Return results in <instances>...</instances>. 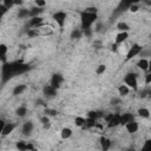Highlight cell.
I'll return each mask as SVG.
<instances>
[{"label":"cell","mask_w":151,"mask_h":151,"mask_svg":"<svg viewBox=\"0 0 151 151\" xmlns=\"http://www.w3.org/2000/svg\"><path fill=\"white\" fill-rule=\"evenodd\" d=\"M98 19V8L96 6H88L84 11L80 12V24H81V31L90 29L92 25Z\"/></svg>","instance_id":"6da1fadb"},{"label":"cell","mask_w":151,"mask_h":151,"mask_svg":"<svg viewBox=\"0 0 151 151\" xmlns=\"http://www.w3.org/2000/svg\"><path fill=\"white\" fill-rule=\"evenodd\" d=\"M12 77H14V70H13V63H5L1 64V83L5 84L7 80H9Z\"/></svg>","instance_id":"7a4b0ae2"},{"label":"cell","mask_w":151,"mask_h":151,"mask_svg":"<svg viewBox=\"0 0 151 151\" xmlns=\"http://www.w3.org/2000/svg\"><path fill=\"white\" fill-rule=\"evenodd\" d=\"M124 84L129 87L132 88L133 91H138V80H137V74L133 72H129L124 77Z\"/></svg>","instance_id":"3957f363"},{"label":"cell","mask_w":151,"mask_h":151,"mask_svg":"<svg viewBox=\"0 0 151 151\" xmlns=\"http://www.w3.org/2000/svg\"><path fill=\"white\" fill-rule=\"evenodd\" d=\"M104 118L109 129H114L120 125V113H110Z\"/></svg>","instance_id":"277c9868"},{"label":"cell","mask_w":151,"mask_h":151,"mask_svg":"<svg viewBox=\"0 0 151 151\" xmlns=\"http://www.w3.org/2000/svg\"><path fill=\"white\" fill-rule=\"evenodd\" d=\"M66 19H67V13L64 12V11H58V12H55V13L53 14V20L57 22V25H58L60 28L64 27V25H65V22H66Z\"/></svg>","instance_id":"5b68a950"},{"label":"cell","mask_w":151,"mask_h":151,"mask_svg":"<svg viewBox=\"0 0 151 151\" xmlns=\"http://www.w3.org/2000/svg\"><path fill=\"white\" fill-rule=\"evenodd\" d=\"M142 51H143V47H142L139 44H133V45L130 47V50H129V52H127V54H126L125 60H126V61L131 60V59H132V58H134L136 55L140 54V53H142Z\"/></svg>","instance_id":"8992f818"},{"label":"cell","mask_w":151,"mask_h":151,"mask_svg":"<svg viewBox=\"0 0 151 151\" xmlns=\"http://www.w3.org/2000/svg\"><path fill=\"white\" fill-rule=\"evenodd\" d=\"M63 83H64V77H63V74H60V73H54V74L52 76V78H51L50 85H51L52 87H54L55 90H59Z\"/></svg>","instance_id":"52a82bcc"},{"label":"cell","mask_w":151,"mask_h":151,"mask_svg":"<svg viewBox=\"0 0 151 151\" xmlns=\"http://www.w3.org/2000/svg\"><path fill=\"white\" fill-rule=\"evenodd\" d=\"M42 25H44V18H41V17L31 18L29 21H28L29 28H37V29H39V28L42 27Z\"/></svg>","instance_id":"ba28073f"},{"label":"cell","mask_w":151,"mask_h":151,"mask_svg":"<svg viewBox=\"0 0 151 151\" xmlns=\"http://www.w3.org/2000/svg\"><path fill=\"white\" fill-rule=\"evenodd\" d=\"M33 129H34L33 122H32V120H27V122H25V123L22 124L21 132H22V134H25V136H29V134L32 133Z\"/></svg>","instance_id":"9c48e42d"},{"label":"cell","mask_w":151,"mask_h":151,"mask_svg":"<svg viewBox=\"0 0 151 151\" xmlns=\"http://www.w3.org/2000/svg\"><path fill=\"white\" fill-rule=\"evenodd\" d=\"M57 91H58V90H55V88L52 87L51 85H45L44 88H42V93H44V96L47 97V98H54V97L57 96Z\"/></svg>","instance_id":"30bf717a"},{"label":"cell","mask_w":151,"mask_h":151,"mask_svg":"<svg viewBox=\"0 0 151 151\" xmlns=\"http://www.w3.org/2000/svg\"><path fill=\"white\" fill-rule=\"evenodd\" d=\"M132 120H134V116H133L132 113H130V112H124V113L120 114V125L125 126L127 123H130V122H132Z\"/></svg>","instance_id":"8fae6325"},{"label":"cell","mask_w":151,"mask_h":151,"mask_svg":"<svg viewBox=\"0 0 151 151\" xmlns=\"http://www.w3.org/2000/svg\"><path fill=\"white\" fill-rule=\"evenodd\" d=\"M17 127V125L14 123H6V125L1 129V136L2 137H6L8 136L9 133H12L14 131V129Z\"/></svg>","instance_id":"7c38bea8"},{"label":"cell","mask_w":151,"mask_h":151,"mask_svg":"<svg viewBox=\"0 0 151 151\" xmlns=\"http://www.w3.org/2000/svg\"><path fill=\"white\" fill-rule=\"evenodd\" d=\"M99 144H100V147H101L103 151H109L110 147H111V145H112V142L109 138H106V137L103 136L99 139Z\"/></svg>","instance_id":"4fadbf2b"},{"label":"cell","mask_w":151,"mask_h":151,"mask_svg":"<svg viewBox=\"0 0 151 151\" xmlns=\"http://www.w3.org/2000/svg\"><path fill=\"white\" fill-rule=\"evenodd\" d=\"M125 129H126V131L129 132V133H136L137 131H138V129H139V125H138V123L136 122V120H132V122H130V123H127L126 125H125Z\"/></svg>","instance_id":"5bb4252c"},{"label":"cell","mask_w":151,"mask_h":151,"mask_svg":"<svg viewBox=\"0 0 151 151\" xmlns=\"http://www.w3.org/2000/svg\"><path fill=\"white\" fill-rule=\"evenodd\" d=\"M132 4H133L132 1H123V2H120L119 6L117 7V9L114 11V13L118 14V13H122V12H124L126 9H130V7H131Z\"/></svg>","instance_id":"9a60e30c"},{"label":"cell","mask_w":151,"mask_h":151,"mask_svg":"<svg viewBox=\"0 0 151 151\" xmlns=\"http://www.w3.org/2000/svg\"><path fill=\"white\" fill-rule=\"evenodd\" d=\"M129 38V32H119L117 35H116V44L117 45H119V44H122V42H124L126 39Z\"/></svg>","instance_id":"2e32d148"},{"label":"cell","mask_w":151,"mask_h":151,"mask_svg":"<svg viewBox=\"0 0 151 151\" xmlns=\"http://www.w3.org/2000/svg\"><path fill=\"white\" fill-rule=\"evenodd\" d=\"M137 66L142 70V71H147L149 70V60L146 58H140L137 61Z\"/></svg>","instance_id":"e0dca14e"},{"label":"cell","mask_w":151,"mask_h":151,"mask_svg":"<svg viewBox=\"0 0 151 151\" xmlns=\"http://www.w3.org/2000/svg\"><path fill=\"white\" fill-rule=\"evenodd\" d=\"M72 133H73L72 132V129H70V127H63L61 131H60V137H61V139L66 140V139L71 138Z\"/></svg>","instance_id":"ac0fdd59"},{"label":"cell","mask_w":151,"mask_h":151,"mask_svg":"<svg viewBox=\"0 0 151 151\" xmlns=\"http://www.w3.org/2000/svg\"><path fill=\"white\" fill-rule=\"evenodd\" d=\"M27 88V86L25 85V84H20V85H17L14 88H13V91H12V94L13 96H19V94H21Z\"/></svg>","instance_id":"d6986e66"},{"label":"cell","mask_w":151,"mask_h":151,"mask_svg":"<svg viewBox=\"0 0 151 151\" xmlns=\"http://www.w3.org/2000/svg\"><path fill=\"white\" fill-rule=\"evenodd\" d=\"M117 90H118V93H119V96H120V97H126V96L130 93V88H129L125 84H124V85H123V84H122V85H119Z\"/></svg>","instance_id":"ffe728a7"},{"label":"cell","mask_w":151,"mask_h":151,"mask_svg":"<svg viewBox=\"0 0 151 151\" xmlns=\"http://www.w3.org/2000/svg\"><path fill=\"white\" fill-rule=\"evenodd\" d=\"M44 12L42 8H39V7H32L29 9V18H35V17H40V14Z\"/></svg>","instance_id":"44dd1931"},{"label":"cell","mask_w":151,"mask_h":151,"mask_svg":"<svg viewBox=\"0 0 151 151\" xmlns=\"http://www.w3.org/2000/svg\"><path fill=\"white\" fill-rule=\"evenodd\" d=\"M74 124H76V126H78V127L85 129V124H86V118H84V117H80V116H78V117H76V118H74Z\"/></svg>","instance_id":"7402d4cb"},{"label":"cell","mask_w":151,"mask_h":151,"mask_svg":"<svg viewBox=\"0 0 151 151\" xmlns=\"http://www.w3.org/2000/svg\"><path fill=\"white\" fill-rule=\"evenodd\" d=\"M117 29L119 32H129L130 31V26L126 22H124V21H119L117 24Z\"/></svg>","instance_id":"603a6c76"},{"label":"cell","mask_w":151,"mask_h":151,"mask_svg":"<svg viewBox=\"0 0 151 151\" xmlns=\"http://www.w3.org/2000/svg\"><path fill=\"white\" fill-rule=\"evenodd\" d=\"M100 117H105V116L101 112H99V111H88L87 112V118H92V119L97 120Z\"/></svg>","instance_id":"cb8c5ba5"},{"label":"cell","mask_w":151,"mask_h":151,"mask_svg":"<svg viewBox=\"0 0 151 151\" xmlns=\"http://www.w3.org/2000/svg\"><path fill=\"white\" fill-rule=\"evenodd\" d=\"M29 17V9L26 8H19L18 11V18L19 19H26Z\"/></svg>","instance_id":"d4e9b609"},{"label":"cell","mask_w":151,"mask_h":151,"mask_svg":"<svg viewBox=\"0 0 151 151\" xmlns=\"http://www.w3.org/2000/svg\"><path fill=\"white\" fill-rule=\"evenodd\" d=\"M15 114L19 117V118H22L27 114V107L26 106H19L17 110H15Z\"/></svg>","instance_id":"484cf974"},{"label":"cell","mask_w":151,"mask_h":151,"mask_svg":"<svg viewBox=\"0 0 151 151\" xmlns=\"http://www.w3.org/2000/svg\"><path fill=\"white\" fill-rule=\"evenodd\" d=\"M83 31L81 29H79V28H76V29H73L72 32H71V34H70V37H71V39H80L81 37H83Z\"/></svg>","instance_id":"4316f807"},{"label":"cell","mask_w":151,"mask_h":151,"mask_svg":"<svg viewBox=\"0 0 151 151\" xmlns=\"http://www.w3.org/2000/svg\"><path fill=\"white\" fill-rule=\"evenodd\" d=\"M137 113H138V116L142 117V118H149V117H150V111H149L146 107H140V109H138Z\"/></svg>","instance_id":"83f0119b"},{"label":"cell","mask_w":151,"mask_h":151,"mask_svg":"<svg viewBox=\"0 0 151 151\" xmlns=\"http://www.w3.org/2000/svg\"><path fill=\"white\" fill-rule=\"evenodd\" d=\"M40 122H41V124H42V127H44L45 130H48V129L51 127L50 117H47V116H42V117L40 118Z\"/></svg>","instance_id":"f1b7e54d"},{"label":"cell","mask_w":151,"mask_h":151,"mask_svg":"<svg viewBox=\"0 0 151 151\" xmlns=\"http://www.w3.org/2000/svg\"><path fill=\"white\" fill-rule=\"evenodd\" d=\"M139 151H151V138H149L144 142V144L142 145Z\"/></svg>","instance_id":"f546056e"},{"label":"cell","mask_w":151,"mask_h":151,"mask_svg":"<svg viewBox=\"0 0 151 151\" xmlns=\"http://www.w3.org/2000/svg\"><path fill=\"white\" fill-rule=\"evenodd\" d=\"M15 146H17V149H18L19 151H27V143H26V142L19 140V142H17Z\"/></svg>","instance_id":"4dcf8cb0"},{"label":"cell","mask_w":151,"mask_h":151,"mask_svg":"<svg viewBox=\"0 0 151 151\" xmlns=\"http://www.w3.org/2000/svg\"><path fill=\"white\" fill-rule=\"evenodd\" d=\"M40 34V31L37 29V28H28L27 29V35L29 38H34V37H38Z\"/></svg>","instance_id":"1f68e13d"},{"label":"cell","mask_w":151,"mask_h":151,"mask_svg":"<svg viewBox=\"0 0 151 151\" xmlns=\"http://www.w3.org/2000/svg\"><path fill=\"white\" fill-rule=\"evenodd\" d=\"M44 113H45V116H47V117H55V116L58 114V111L54 110V109H48V107H46L45 111H44Z\"/></svg>","instance_id":"d6a6232c"},{"label":"cell","mask_w":151,"mask_h":151,"mask_svg":"<svg viewBox=\"0 0 151 151\" xmlns=\"http://www.w3.org/2000/svg\"><path fill=\"white\" fill-rule=\"evenodd\" d=\"M97 125V120L92 119V118H86V124H85V129H91Z\"/></svg>","instance_id":"836d02e7"},{"label":"cell","mask_w":151,"mask_h":151,"mask_svg":"<svg viewBox=\"0 0 151 151\" xmlns=\"http://www.w3.org/2000/svg\"><path fill=\"white\" fill-rule=\"evenodd\" d=\"M105 71H106V65L100 64V65H98L97 68H96V74H97V76H100V74H103Z\"/></svg>","instance_id":"e575fe53"},{"label":"cell","mask_w":151,"mask_h":151,"mask_svg":"<svg viewBox=\"0 0 151 151\" xmlns=\"http://www.w3.org/2000/svg\"><path fill=\"white\" fill-rule=\"evenodd\" d=\"M1 4H2L7 9H11L13 6H15V5H14V0H2Z\"/></svg>","instance_id":"d590c367"},{"label":"cell","mask_w":151,"mask_h":151,"mask_svg":"<svg viewBox=\"0 0 151 151\" xmlns=\"http://www.w3.org/2000/svg\"><path fill=\"white\" fill-rule=\"evenodd\" d=\"M35 6L39 7V8H44L46 6V2L42 1V0H35Z\"/></svg>","instance_id":"8d00e7d4"},{"label":"cell","mask_w":151,"mask_h":151,"mask_svg":"<svg viewBox=\"0 0 151 151\" xmlns=\"http://www.w3.org/2000/svg\"><path fill=\"white\" fill-rule=\"evenodd\" d=\"M147 91H149V88H144V90L139 91V97L140 98H147Z\"/></svg>","instance_id":"74e56055"},{"label":"cell","mask_w":151,"mask_h":151,"mask_svg":"<svg viewBox=\"0 0 151 151\" xmlns=\"http://www.w3.org/2000/svg\"><path fill=\"white\" fill-rule=\"evenodd\" d=\"M110 103H111V105H113V106H114V105L120 104V103H122V100H120V98H112Z\"/></svg>","instance_id":"f35d334b"},{"label":"cell","mask_w":151,"mask_h":151,"mask_svg":"<svg viewBox=\"0 0 151 151\" xmlns=\"http://www.w3.org/2000/svg\"><path fill=\"white\" fill-rule=\"evenodd\" d=\"M145 84L146 85H150L151 84V73L147 72V74L145 76Z\"/></svg>","instance_id":"ab89813d"},{"label":"cell","mask_w":151,"mask_h":151,"mask_svg":"<svg viewBox=\"0 0 151 151\" xmlns=\"http://www.w3.org/2000/svg\"><path fill=\"white\" fill-rule=\"evenodd\" d=\"M83 33L85 34V37L91 38V35H92V28H90V29H85V31H83Z\"/></svg>","instance_id":"60d3db41"},{"label":"cell","mask_w":151,"mask_h":151,"mask_svg":"<svg viewBox=\"0 0 151 151\" xmlns=\"http://www.w3.org/2000/svg\"><path fill=\"white\" fill-rule=\"evenodd\" d=\"M138 9H139V7H138V5H136V4H132L129 11H131V12H137Z\"/></svg>","instance_id":"b9f144b4"},{"label":"cell","mask_w":151,"mask_h":151,"mask_svg":"<svg viewBox=\"0 0 151 151\" xmlns=\"http://www.w3.org/2000/svg\"><path fill=\"white\" fill-rule=\"evenodd\" d=\"M140 55L142 57H146V55H151V51H144V48H143V51H142V53H140Z\"/></svg>","instance_id":"7bdbcfd3"},{"label":"cell","mask_w":151,"mask_h":151,"mask_svg":"<svg viewBox=\"0 0 151 151\" xmlns=\"http://www.w3.org/2000/svg\"><path fill=\"white\" fill-rule=\"evenodd\" d=\"M0 9H1L2 15H4V14H6V13H7V11H8V9H7V8H6V7H5L2 4H0Z\"/></svg>","instance_id":"ee69618b"},{"label":"cell","mask_w":151,"mask_h":151,"mask_svg":"<svg viewBox=\"0 0 151 151\" xmlns=\"http://www.w3.org/2000/svg\"><path fill=\"white\" fill-rule=\"evenodd\" d=\"M111 51H112V52H117V51H118V45H117L116 42L111 45Z\"/></svg>","instance_id":"f6af8a7d"},{"label":"cell","mask_w":151,"mask_h":151,"mask_svg":"<svg viewBox=\"0 0 151 151\" xmlns=\"http://www.w3.org/2000/svg\"><path fill=\"white\" fill-rule=\"evenodd\" d=\"M35 104H37V105H42V106H46V104L44 103V100H42V99H37Z\"/></svg>","instance_id":"bcb514c9"},{"label":"cell","mask_w":151,"mask_h":151,"mask_svg":"<svg viewBox=\"0 0 151 151\" xmlns=\"http://www.w3.org/2000/svg\"><path fill=\"white\" fill-rule=\"evenodd\" d=\"M27 150H28V151H35V147H34L32 144L27 143Z\"/></svg>","instance_id":"7dc6e473"},{"label":"cell","mask_w":151,"mask_h":151,"mask_svg":"<svg viewBox=\"0 0 151 151\" xmlns=\"http://www.w3.org/2000/svg\"><path fill=\"white\" fill-rule=\"evenodd\" d=\"M14 5L15 6H20V5H22V1L21 0H14Z\"/></svg>","instance_id":"c3c4849f"},{"label":"cell","mask_w":151,"mask_h":151,"mask_svg":"<svg viewBox=\"0 0 151 151\" xmlns=\"http://www.w3.org/2000/svg\"><path fill=\"white\" fill-rule=\"evenodd\" d=\"M101 29V24H98L97 25V28H96V32H99Z\"/></svg>","instance_id":"681fc988"},{"label":"cell","mask_w":151,"mask_h":151,"mask_svg":"<svg viewBox=\"0 0 151 151\" xmlns=\"http://www.w3.org/2000/svg\"><path fill=\"white\" fill-rule=\"evenodd\" d=\"M147 72H150V73H151V59L149 60V70H147Z\"/></svg>","instance_id":"f907efd6"},{"label":"cell","mask_w":151,"mask_h":151,"mask_svg":"<svg viewBox=\"0 0 151 151\" xmlns=\"http://www.w3.org/2000/svg\"><path fill=\"white\" fill-rule=\"evenodd\" d=\"M147 98L151 99V88H149V91H147Z\"/></svg>","instance_id":"816d5d0a"},{"label":"cell","mask_w":151,"mask_h":151,"mask_svg":"<svg viewBox=\"0 0 151 151\" xmlns=\"http://www.w3.org/2000/svg\"><path fill=\"white\" fill-rule=\"evenodd\" d=\"M125 151H134V149H133V147H129V149H126Z\"/></svg>","instance_id":"f5cc1de1"},{"label":"cell","mask_w":151,"mask_h":151,"mask_svg":"<svg viewBox=\"0 0 151 151\" xmlns=\"http://www.w3.org/2000/svg\"><path fill=\"white\" fill-rule=\"evenodd\" d=\"M150 38H151V33H150Z\"/></svg>","instance_id":"db71d44e"}]
</instances>
